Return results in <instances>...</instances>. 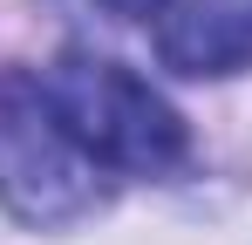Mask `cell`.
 <instances>
[{
	"label": "cell",
	"mask_w": 252,
	"mask_h": 245,
	"mask_svg": "<svg viewBox=\"0 0 252 245\" xmlns=\"http://www.w3.org/2000/svg\"><path fill=\"white\" fill-rule=\"evenodd\" d=\"M48 109L75 136V150L123 177H157L184 157V122L143 75L102 55H62L41 82Z\"/></svg>",
	"instance_id": "obj_1"
},
{
	"label": "cell",
	"mask_w": 252,
	"mask_h": 245,
	"mask_svg": "<svg viewBox=\"0 0 252 245\" xmlns=\"http://www.w3.org/2000/svg\"><path fill=\"white\" fill-rule=\"evenodd\" d=\"M0 204L28 225H68L95 204V163L28 75H0Z\"/></svg>",
	"instance_id": "obj_2"
},
{
	"label": "cell",
	"mask_w": 252,
	"mask_h": 245,
	"mask_svg": "<svg viewBox=\"0 0 252 245\" xmlns=\"http://www.w3.org/2000/svg\"><path fill=\"white\" fill-rule=\"evenodd\" d=\"M157 55L177 75H232L252 61V0H170Z\"/></svg>",
	"instance_id": "obj_3"
},
{
	"label": "cell",
	"mask_w": 252,
	"mask_h": 245,
	"mask_svg": "<svg viewBox=\"0 0 252 245\" xmlns=\"http://www.w3.org/2000/svg\"><path fill=\"white\" fill-rule=\"evenodd\" d=\"M109 14H123V21H143V14H164L170 0H102Z\"/></svg>",
	"instance_id": "obj_4"
}]
</instances>
